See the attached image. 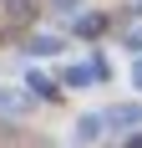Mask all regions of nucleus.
<instances>
[{
  "label": "nucleus",
  "instance_id": "1",
  "mask_svg": "<svg viewBox=\"0 0 142 148\" xmlns=\"http://www.w3.org/2000/svg\"><path fill=\"white\" fill-rule=\"evenodd\" d=\"M101 123H107V112H81V118H76V133H71V143H97L101 138Z\"/></svg>",
  "mask_w": 142,
  "mask_h": 148
},
{
  "label": "nucleus",
  "instance_id": "2",
  "mask_svg": "<svg viewBox=\"0 0 142 148\" xmlns=\"http://www.w3.org/2000/svg\"><path fill=\"white\" fill-rule=\"evenodd\" d=\"M107 123H112V128H142V102H122V107H112V112H107Z\"/></svg>",
  "mask_w": 142,
  "mask_h": 148
},
{
  "label": "nucleus",
  "instance_id": "3",
  "mask_svg": "<svg viewBox=\"0 0 142 148\" xmlns=\"http://www.w3.org/2000/svg\"><path fill=\"white\" fill-rule=\"evenodd\" d=\"M61 46H66V41H61L56 31H41V36H36V41H30V51H36V56H56Z\"/></svg>",
  "mask_w": 142,
  "mask_h": 148
},
{
  "label": "nucleus",
  "instance_id": "4",
  "mask_svg": "<svg viewBox=\"0 0 142 148\" xmlns=\"http://www.w3.org/2000/svg\"><path fill=\"white\" fill-rule=\"evenodd\" d=\"M97 77V66H86V61H76V66H66V87H86Z\"/></svg>",
  "mask_w": 142,
  "mask_h": 148
},
{
  "label": "nucleus",
  "instance_id": "5",
  "mask_svg": "<svg viewBox=\"0 0 142 148\" xmlns=\"http://www.w3.org/2000/svg\"><path fill=\"white\" fill-rule=\"evenodd\" d=\"M0 112H26V97L15 87H0Z\"/></svg>",
  "mask_w": 142,
  "mask_h": 148
},
{
  "label": "nucleus",
  "instance_id": "6",
  "mask_svg": "<svg viewBox=\"0 0 142 148\" xmlns=\"http://www.w3.org/2000/svg\"><path fill=\"white\" fill-rule=\"evenodd\" d=\"M26 87H30V92H41V97H51V92H56V82H51L46 72H26Z\"/></svg>",
  "mask_w": 142,
  "mask_h": 148
},
{
  "label": "nucleus",
  "instance_id": "7",
  "mask_svg": "<svg viewBox=\"0 0 142 148\" xmlns=\"http://www.w3.org/2000/svg\"><path fill=\"white\" fill-rule=\"evenodd\" d=\"M127 82H132V92H142V56L132 61V72H127Z\"/></svg>",
  "mask_w": 142,
  "mask_h": 148
},
{
  "label": "nucleus",
  "instance_id": "8",
  "mask_svg": "<svg viewBox=\"0 0 142 148\" xmlns=\"http://www.w3.org/2000/svg\"><path fill=\"white\" fill-rule=\"evenodd\" d=\"M127 51H137V56H142V26H132V31H127Z\"/></svg>",
  "mask_w": 142,
  "mask_h": 148
}]
</instances>
